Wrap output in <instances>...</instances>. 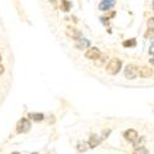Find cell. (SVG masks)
Returning a JSON list of instances; mask_svg holds the SVG:
<instances>
[{
    "mask_svg": "<svg viewBox=\"0 0 154 154\" xmlns=\"http://www.w3.org/2000/svg\"><path fill=\"white\" fill-rule=\"evenodd\" d=\"M49 2L52 3V4H54V5H56V4H57V2H60V4H62V2H63V0H49Z\"/></svg>",
    "mask_w": 154,
    "mask_h": 154,
    "instance_id": "d6986e66",
    "label": "cell"
},
{
    "mask_svg": "<svg viewBox=\"0 0 154 154\" xmlns=\"http://www.w3.org/2000/svg\"><path fill=\"white\" fill-rule=\"evenodd\" d=\"M146 38H153V29H148V31H147V33H146Z\"/></svg>",
    "mask_w": 154,
    "mask_h": 154,
    "instance_id": "2e32d148",
    "label": "cell"
},
{
    "mask_svg": "<svg viewBox=\"0 0 154 154\" xmlns=\"http://www.w3.org/2000/svg\"><path fill=\"white\" fill-rule=\"evenodd\" d=\"M4 70H5V68H4V66L2 63H0V74H3L4 73Z\"/></svg>",
    "mask_w": 154,
    "mask_h": 154,
    "instance_id": "ac0fdd59",
    "label": "cell"
},
{
    "mask_svg": "<svg viewBox=\"0 0 154 154\" xmlns=\"http://www.w3.org/2000/svg\"><path fill=\"white\" fill-rule=\"evenodd\" d=\"M148 29H153V17H150L148 21Z\"/></svg>",
    "mask_w": 154,
    "mask_h": 154,
    "instance_id": "e0dca14e",
    "label": "cell"
},
{
    "mask_svg": "<svg viewBox=\"0 0 154 154\" xmlns=\"http://www.w3.org/2000/svg\"><path fill=\"white\" fill-rule=\"evenodd\" d=\"M100 142H101L100 137L96 136V134H93L90 137V139H89V147H90V148H95V147H97L100 144Z\"/></svg>",
    "mask_w": 154,
    "mask_h": 154,
    "instance_id": "9c48e42d",
    "label": "cell"
},
{
    "mask_svg": "<svg viewBox=\"0 0 154 154\" xmlns=\"http://www.w3.org/2000/svg\"><path fill=\"white\" fill-rule=\"evenodd\" d=\"M66 33H67V36L68 37H70V38H73V40H75V41H78V40H80L82 38V32L78 30V29H75V27H73V26H68L67 27V30H66Z\"/></svg>",
    "mask_w": 154,
    "mask_h": 154,
    "instance_id": "8992f818",
    "label": "cell"
},
{
    "mask_svg": "<svg viewBox=\"0 0 154 154\" xmlns=\"http://www.w3.org/2000/svg\"><path fill=\"white\" fill-rule=\"evenodd\" d=\"M123 46L125 47H133V46H136V40H134V38H132V40L125 41L123 42Z\"/></svg>",
    "mask_w": 154,
    "mask_h": 154,
    "instance_id": "4fadbf2b",
    "label": "cell"
},
{
    "mask_svg": "<svg viewBox=\"0 0 154 154\" xmlns=\"http://www.w3.org/2000/svg\"><path fill=\"white\" fill-rule=\"evenodd\" d=\"M137 75H139L140 78L143 79H147V78H152L153 76V68H149V67H139L137 68Z\"/></svg>",
    "mask_w": 154,
    "mask_h": 154,
    "instance_id": "3957f363",
    "label": "cell"
},
{
    "mask_svg": "<svg viewBox=\"0 0 154 154\" xmlns=\"http://www.w3.org/2000/svg\"><path fill=\"white\" fill-rule=\"evenodd\" d=\"M133 154H149V153H148V150H147L144 147H142V148H138V149H136Z\"/></svg>",
    "mask_w": 154,
    "mask_h": 154,
    "instance_id": "5bb4252c",
    "label": "cell"
},
{
    "mask_svg": "<svg viewBox=\"0 0 154 154\" xmlns=\"http://www.w3.org/2000/svg\"><path fill=\"white\" fill-rule=\"evenodd\" d=\"M59 8H60V9H63L64 11H68V10L70 9V4H69V2H68V0H63Z\"/></svg>",
    "mask_w": 154,
    "mask_h": 154,
    "instance_id": "7c38bea8",
    "label": "cell"
},
{
    "mask_svg": "<svg viewBox=\"0 0 154 154\" xmlns=\"http://www.w3.org/2000/svg\"><path fill=\"white\" fill-rule=\"evenodd\" d=\"M2 58H3V57H2V54H0V62H2Z\"/></svg>",
    "mask_w": 154,
    "mask_h": 154,
    "instance_id": "7402d4cb",
    "label": "cell"
},
{
    "mask_svg": "<svg viewBox=\"0 0 154 154\" xmlns=\"http://www.w3.org/2000/svg\"><path fill=\"white\" fill-rule=\"evenodd\" d=\"M125 76L127 79H136L137 76V67L134 66V64H128V66L125 68Z\"/></svg>",
    "mask_w": 154,
    "mask_h": 154,
    "instance_id": "5b68a950",
    "label": "cell"
},
{
    "mask_svg": "<svg viewBox=\"0 0 154 154\" xmlns=\"http://www.w3.org/2000/svg\"><path fill=\"white\" fill-rule=\"evenodd\" d=\"M32 154H38V153H32Z\"/></svg>",
    "mask_w": 154,
    "mask_h": 154,
    "instance_id": "603a6c76",
    "label": "cell"
},
{
    "mask_svg": "<svg viewBox=\"0 0 154 154\" xmlns=\"http://www.w3.org/2000/svg\"><path fill=\"white\" fill-rule=\"evenodd\" d=\"M85 57L88 59H91V60H96L101 57V52H100V49L96 48V47H90L86 52H85Z\"/></svg>",
    "mask_w": 154,
    "mask_h": 154,
    "instance_id": "277c9868",
    "label": "cell"
},
{
    "mask_svg": "<svg viewBox=\"0 0 154 154\" xmlns=\"http://www.w3.org/2000/svg\"><path fill=\"white\" fill-rule=\"evenodd\" d=\"M125 138H126V140H128V142H134L136 139H138V133H137V131L136 130H127L126 132H125Z\"/></svg>",
    "mask_w": 154,
    "mask_h": 154,
    "instance_id": "52a82bcc",
    "label": "cell"
},
{
    "mask_svg": "<svg viewBox=\"0 0 154 154\" xmlns=\"http://www.w3.org/2000/svg\"><path fill=\"white\" fill-rule=\"evenodd\" d=\"M89 46H90V42L85 40V38H80V40H78V43H76V48L78 49H84Z\"/></svg>",
    "mask_w": 154,
    "mask_h": 154,
    "instance_id": "8fae6325",
    "label": "cell"
},
{
    "mask_svg": "<svg viewBox=\"0 0 154 154\" xmlns=\"http://www.w3.org/2000/svg\"><path fill=\"white\" fill-rule=\"evenodd\" d=\"M149 53H150V54H153V43H152V46H150V49H149Z\"/></svg>",
    "mask_w": 154,
    "mask_h": 154,
    "instance_id": "ffe728a7",
    "label": "cell"
},
{
    "mask_svg": "<svg viewBox=\"0 0 154 154\" xmlns=\"http://www.w3.org/2000/svg\"><path fill=\"white\" fill-rule=\"evenodd\" d=\"M31 128V122L27 119H21L16 125V131L19 133H26Z\"/></svg>",
    "mask_w": 154,
    "mask_h": 154,
    "instance_id": "7a4b0ae2",
    "label": "cell"
},
{
    "mask_svg": "<svg viewBox=\"0 0 154 154\" xmlns=\"http://www.w3.org/2000/svg\"><path fill=\"white\" fill-rule=\"evenodd\" d=\"M45 119L43 113H40V112H32V113H29V120L31 121H36V122H40Z\"/></svg>",
    "mask_w": 154,
    "mask_h": 154,
    "instance_id": "30bf717a",
    "label": "cell"
},
{
    "mask_svg": "<svg viewBox=\"0 0 154 154\" xmlns=\"http://www.w3.org/2000/svg\"><path fill=\"white\" fill-rule=\"evenodd\" d=\"M122 67V62L119 58H112L106 64V73L110 75H116Z\"/></svg>",
    "mask_w": 154,
    "mask_h": 154,
    "instance_id": "6da1fadb",
    "label": "cell"
},
{
    "mask_svg": "<svg viewBox=\"0 0 154 154\" xmlns=\"http://www.w3.org/2000/svg\"><path fill=\"white\" fill-rule=\"evenodd\" d=\"M115 6V0H102L99 5V9L102 10V11H106V10H110Z\"/></svg>",
    "mask_w": 154,
    "mask_h": 154,
    "instance_id": "ba28073f",
    "label": "cell"
},
{
    "mask_svg": "<svg viewBox=\"0 0 154 154\" xmlns=\"http://www.w3.org/2000/svg\"><path fill=\"white\" fill-rule=\"evenodd\" d=\"M11 154H21V153H19V152H14V153H11Z\"/></svg>",
    "mask_w": 154,
    "mask_h": 154,
    "instance_id": "44dd1931",
    "label": "cell"
},
{
    "mask_svg": "<svg viewBox=\"0 0 154 154\" xmlns=\"http://www.w3.org/2000/svg\"><path fill=\"white\" fill-rule=\"evenodd\" d=\"M86 149H88V147H86L85 143H79V144H78V150H79V152H85Z\"/></svg>",
    "mask_w": 154,
    "mask_h": 154,
    "instance_id": "9a60e30c",
    "label": "cell"
}]
</instances>
